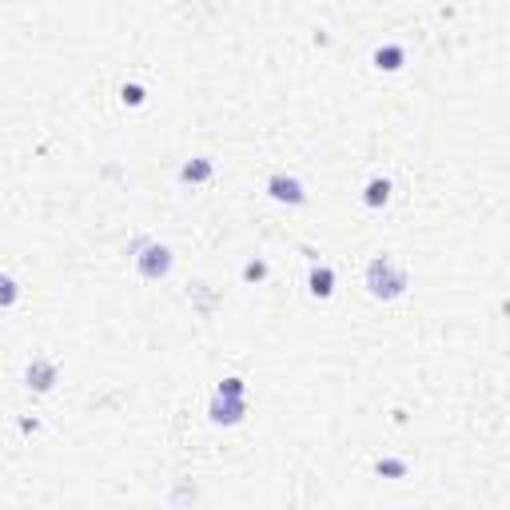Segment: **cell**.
<instances>
[{
  "label": "cell",
  "instance_id": "1",
  "mask_svg": "<svg viewBox=\"0 0 510 510\" xmlns=\"http://www.w3.org/2000/svg\"><path fill=\"white\" fill-rule=\"evenodd\" d=\"M367 283H371V291L375 295H383V299H395V295H403V287H407V275L398 271L391 260H379L367 267Z\"/></svg>",
  "mask_w": 510,
  "mask_h": 510
},
{
  "label": "cell",
  "instance_id": "2",
  "mask_svg": "<svg viewBox=\"0 0 510 510\" xmlns=\"http://www.w3.org/2000/svg\"><path fill=\"white\" fill-rule=\"evenodd\" d=\"M168 267H172V251L168 248H144V255H140V271L148 275V279L168 275Z\"/></svg>",
  "mask_w": 510,
  "mask_h": 510
},
{
  "label": "cell",
  "instance_id": "3",
  "mask_svg": "<svg viewBox=\"0 0 510 510\" xmlns=\"http://www.w3.org/2000/svg\"><path fill=\"white\" fill-rule=\"evenodd\" d=\"M212 419L215 423H239V419H243V403H239V395H215Z\"/></svg>",
  "mask_w": 510,
  "mask_h": 510
},
{
  "label": "cell",
  "instance_id": "4",
  "mask_svg": "<svg viewBox=\"0 0 510 510\" xmlns=\"http://www.w3.org/2000/svg\"><path fill=\"white\" fill-rule=\"evenodd\" d=\"M28 383L36 387V391H48V387L56 383V367H52V363H44V359H36L32 367H28Z\"/></svg>",
  "mask_w": 510,
  "mask_h": 510
},
{
  "label": "cell",
  "instance_id": "5",
  "mask_svg": "<svg viewBox=\"0 0 510 510\" xmlns=\"http://www.w3.org/2000/svg\"><path fill=\"white\" fill-rule=\"evenodd\" d=\"M271 196H275V199H287V203H299V199H303V187H299L295 180H283V175H275V180H271Z\"/></svg>",
  "mask_w": 510,
  "mask_h": 510
},
{
  "label": "cell",
  "instance_id": "6",
  "mask_svg": "<svg viewBox=\"0 0 510 510\" xmlns=\"http://www.w3.org/2000/svg\"><path fill=\"white\" fill-rule=\"evenodd\" d=\"M331 283H335V275L327 271V267H315V271H311V291H315L319 299L331 295Z\"/></svg>",
  "mask_w": 510,
  "mask_h": 510
},
{
  "label": "cell",
  "instance_id": "7",
  "mask_svg": "<svg viewBox=\"0 0 510 510\" xmlns=\"http://www.w3.org/2000/svg\"><path fill=\"white\" fill-rule=\"evenodd\" d=\"M387 196H391V184H387V180H371V184H367V192H363V199H367L371 208L387 203Z\"/></svg>",
  "mask_w": 510,
  "mask_h": 510
},
{
  "label": "cell",
  "instance_id": "8",
  "mask_svg": "<svg viewBox=\"0 0 510 510\" xmlns=\"http://www.w3.org/2000/svg\"><path fill=\"white\" fill-rule=\"evenodd\" d=\"M375 64H379V68H387V72L403 68V48H379V52H375Z\"/></svg>",
  "mask_w": 510,
  "mask_h": 510
},
{
  "label": "cell",
  "instance_id": "9",
  "mask_svg": "<svg viewBox=\"0 0 510 510\" xmlns=\"http://www.w3.org/2000/svg\"><path fill=\"white\" fill-rule=\"evenodd\" d=\"M208 175H212V163H208V160H196V163H187V168H184L187 184H203Z\"/></svg>",
  "mask_w": 510,
  "mask_h": 510
},
{
  "label": "cell",
  "instance_id": "10",
  "mask_svg": "<svg viewBox=\"0 0 510 510\" xmlns=\"http://www.w3.org/2000/svg\"><path fill=\"white\" fill-rule=\"evenodd\" d=\"M8 303H16V283L8 275H0V307H8Z\"/></svg>",
  "mask_w": 510,
  "mask_h": 510
},
{
  "label": "cell",
  "instance_id": "11",
  "mask_svg": "<svg viewBox=\"0 0 510 510\" xmlns=\"http://www.w3.org/2000/svg\"><path fill=\"white\" fill-rule=\"evenodd\" d=\"M120 96H124V104H132V108H136V104H144V88H140V84H124V92H120Z\"/></svg>",
  "mask_w": 510,
  "mask_h": 510
},
{
  "label": "cell",
  "instance_id": "12",
  "mask_svg": "<svg viewBox=\"0 0 510 510\" xmlns=\"http://www.w3.org/2000/svg\"><path fill=\"white\" fill-rule=\"evenodd\" d=\"M220 395H243V383H239V379H224Z\"/></svg>",
  "mask_w": 510,
  "mask_h": 510
},
{
  "label": "cell",
  "instance_id": "13",
  "mask_svg": "<svg viewBox=\"0 0 510 510\" xmlns=\"http://www.w3.org/2000/svg\"><path fill=\"white\" fill-rule=\"evenodd\" d=\"M248 279H263V275H267V267H263V263H248Z\"/></svg>",
  "mask_w": 510,
  "mask_h": 510
},
{
  "label": "cell",
  "instance_id": "14",
  "mask_svg": "<svg viewBox=\"0 0 510 510\" xmlns=\"http://www.w3.org/2000/svg\"><path fill=\"white\" fill-rule=\"evenodd\" d=\"M379 471L383 474H403V462H379Z\"/></svg>",
  "mask_w": 510,
  "mask_h": 510
}]
</instances>
